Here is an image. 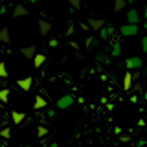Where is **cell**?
<instances>
[{"label": "cell", "mask_w": 147, "mask_h": 147, "mask_svg": "<svg viewBox=\"0 0 147 147\" xmlns=\"http://www.w3.org/2000/svg\"><path fill=\"white\" fill-rule=\"evenodd\" d=\"M118 142H121V144L131 142V134H119V136H118Z\"/></svg>", "instance_id": "44dd1931"}, {"label": "cell", "mask_w": 147, "mask_h": 147, "mask_svg": "<svg viewBox=\"0 0 147 147\" xmlns=\"http://www.w3.org/2000/svg\"><path fill=\"white\" fill-rule=\"evenodd\" d=\"M28 15H30V9H26L24 4H17V6L13 7V17H15V18L28 17Z\"/></svg>", "instance_id": "52a82bcc"}, {"label": "cell", "mask_w": 147, "mask_h": 147, "mask_svg": "<svg viewBox=\"0 0 147 147\" xmlns=\"http://www.w3.org/2000/svg\"><path fill=\"white\" fill-rule=\"evenodd\" d=\"M24 119H26V112H20V110H13L11 112V121L15 125H20Z\"/></svg>", "instance_id": "30bf717a"}, {"label": "cell", "mask_w": 147, "mask_h": 147, "mask_svg": "<svg viewBox=\"0 0 147 147\" xmlns=\"http://www.w3.org/2000/svg\"><path fill=\"white\" fill-rule=\"evenodd\" d=\"M0 136H2L4 140H7V138L11 136V129H9V127H4L2 131H0Z\"/></svg>", "instance_id": "d6986e66"}, {"label": "cell", "mask_w": 147, "mask_h": 147, "mask_svg": "<svg viewBox=\"0 0 147 147\" xmlns=\"http://www.w3.org/2000/svg\"><path fill=\"white\" fill-rule=\"evenodd\" d=\"M125 66L129 70H142V66H144V61H142V57H127L125 59Z\"/></svg>", "instance_id": "3957f363"}, {"label": "cell", "mask_w": 147, "mask_h": 147, "mask_svg": "<svg viewBox=\"0 0 147 147\" xmlns=\"http://www.w3.org/2000/svg\"><path fill=\"white\" fill-rule=\"evenodd\" d=\"M138 31H140V26L138 24H121L119 26V35L121 37H134Z\"/></svg>", "instance_id": "6da1fadb"}, {"label": "cell", "mask_w": 147, "mask_h": 147, "mask_svg": "<svg viewBox=\"0 0 147 147\" xmlns=\"http://www.w3.org/2000/svg\"><path fill=\"white\" fill-rule=\"evenodd\" d=\"M4 11H6V7H4V6H0V13H4Z\"/></svg>", "instance_id": "d6a6232c"}, {"label": "cell", "mask_w": 147, "mask_h": 147, "mask_svg": "<svg viewBox=\"0 0 147 147\" xmlns=\"http://www.w3.org/2000/svg\"><path fill=\"white\" fill-rule=\"evenodd\" d=\"M74 33V24L70 22V24H68V28H66V31H64V37H70Z\"/></svg>", "instance_id": "484cf974"}, {"label": "cell", "mask_w": 147, "mask_h": 147, "mask_svg": "<svg viewBox=\"0 0 147 147\" xmlns=\"http://www.w3.org/2000/svg\"><path fill=\"white\" fill-rule=\"evenodd\" d=\"M144 98H145V101H147V90H145V92H144Z\"/></svg>", "instance_id": "e575fe53"}, {"label": "cell", "mask_w": 147, "mask_h": 147, "mask_svg": "<svg viewBox=\"0 0 147 147\" xmlns=\"http://www.w3.org/2000/svg\"><path fill=\"white\" fill-rule=\"evenodd\" d=\"M30 2H31V4H35V2H39V0H30Z\"/></svg>", "instance_id": "d590c367"}, {"label": "cell", "mask_w": 147, "mask_h": 147, "mask_svg": "<svg viewBox=\"0 0 147 147\" xmlns=\"http://www.w3.org/2000/svg\"><path fill=\"white\" fill-rule=\"evenodd\" d=\"M17 86L20 90H24V92H30L31 86H33V79H31V77H22V79H17Z\"/></svg>", "instance_id": "8992f818"}, {"label": "cell", "mask_w": 147, "mask_h": 147, "mask_svg": "<svg viewBox=\"0 0 147 147\" xmlns=\"http://www.w3.org/2000/svg\"><path fill=\"white\" fill-rule=\"evenodd\" d=\"M142 52H144V53H147V35H144V37H142Z\"/></svg>", "instance_id": "cb8c5ba5"}, {"label": "cell", "mask_w": 147, "mask_h": 147, "mask_svg": "<svg viewBox=\"0 0 147 147\" xmlns=\"http://www.w3.org/2000/svg\"><path fill=\"white\" fill-rule=\"evenodd\" d=\"M11 40V37H9V28L7 26H4L2 30H0V42H9Z\"/></svg>", "instance_id": "5bb4252c"}, {"label": "cell", "mask_w": 147, "mask_h": 147, "mask_svg": "<svg viewBox=\"0 0 147 147\" xmlns=\"http://www.w3.org/2000/svg\"><path fill=\"white\" fill-rule=\"evenodd\" d=\"M86 24L90 26V30H94V31H101L105 28V18H94V17H90L88 20H86Z\"/></svg>", "instance_id": "277c9868"}, {"label": "cell", "mask_w": 147, "mask_h": 147, "mask_svg": "<svg viewBox=\"0 0 147 147\" xmlns=\"http://www.w3.org/2000/svg\"><path fill=\"white\" fill-rule=\"evenodd\" d=\"M7 99H9V88H2L0 90V101H2V103H7Z\"/></svg>", "instance_id": "e0dca14e"}, {"label": "cell", "mask_w": 147, "mask_h": 147, "mask_svg": "<svg viewBox=\"0 0 147 147\" xmlns=\"http://www.w3.org/2000/svg\"><path fill=\"white\" fill-rule=\"evenodd\" d=\"M127 22L129 24H140V13H138V9H129L127 11Z\"/></svg>", "instance_id": "ba28073f"}, {"label": "cell", "mask_w": 147, "mask_h": 147, "mask_svg": "<svg viewBox=\"0 0 147 147\" xmlns=\"http://www.w3.org/2000/svg\"><path fill=\"white\" fill-rule=\"evenodd\" d=\"M20 53H22V57H24V59H31V61H33V57L37 55V46L35 44L22 46V48H20Z\"/></svg>", "instance_id": "5b68a950"}, {"label": "cell", "mask_w": 147, "mask_h": 147, "mask_svg": "<svg viewBox=\"0 0 147 147\" xmlns=\"http://www.w3.org/2000/svg\"><path fill=\"white\" fill-rule=\"evenodd\" d=\"M142 26H144V30L147 31V20H145V24H142Z\"/></svg>", "instance_id": "836d02e7"}, {"label": "cell", "mask_w": 147, "mask_h": 147, "mask_svg": "<svg viewBox=\"0 0 147 147\" xmlns=\"http://www.w3.org/2000/svg\"><path fill=\"white\" fill-rule=\"evenodd\" d=\"M20 147H30V145H20Z\"/></svg>", "instance_id": "8d00e7d4"}, {"label": "cell", "mask_w": 147, "mask_h": 147, "mask_svg": "<svg viewBox=\"0 0 147 147\" xmlns=\"http://www.w3.org/2000/svg\"><path fill=\"white\" fill-rule=\"evenodd\" d=\"M50 147H59V145L55 144V142H52V144H50Z\"/></svg>", "instance_id": "1f68e13d"}, {"label": "cell", "mask_w": 147, "mask_h": 147, "mask_svg": "<svg viewBox=\"0 0 147 147\" xmlns=\"http://www.w3.org/2000/svg\"><path fill=\"white\" fill-rule=\"evenodd\" d=\"M142 77V70H132V81H138Z\"/></svg>", "instance_id": "d4e9b609"}, {"label": "cell", "mask_w": 147, "mask_h": 147, "mask_svg": "<svg viewBox=\"0 0 147 147\" xmlns=\"http://www.w3.org/2000/svg\"><path fill=\"white\" fill-rule=\"evenodd\" d=\"M144 17H145V20H147V2H145V6H144Z\"/></svg>", "instance_id": "4dcf8cb0"}, {"label": "cell", "mask_w": 147, "mask_h": 147, "mask_svg": "<svg viewBox=\"0 0 147 147\" xmlns=\"http://www.w3.org/2000/svg\"><path fill=\"white\" fill-rule=\"evenodd\" d=\"M127 0H114V11L116 13H119L121 9H125V6H127Z\"/></svg>", "instance_id": "9a60e30c"}, {"label": "cell", "mask_w": 147, "mask_h": 147, "mask_svg": "<svg viewBox=\"0 0 147 147\" xmlns=\"http://www.w3.org/2000/svg\"><path fill=\"white\" fill-rule=\"evenodd\" d=\"M131 86H132V72L127 70L125 76H123V90L129 92V90H131Z\"/></svg>", "instance_id": "8fae6325"}, {"label": "cell", "mask_w": 147, "mask_h": 147, "mask_svg": "<svg viewBox=\"0 0 147 147\" xmlns=\"http://www.w3.org/2000/svg\"><path fill=\"white\" fill-rule=\"evenodd\" d=\"M44 107H46V99L42 98V96H37L35 101H33V109L35 110H42Z\"/></svg>", "instance_id": "4fadbf2b"}, {"label": "cell", "mask_w": 147, "mask_h": 147, "mask_svg": "<svg viewBox=\"0 0 147 147\" xmlns=\"http://www.w3.org/2000/svg\"><path fill=\"white\" fill-rule=\"evenodd\" d=\"M48 44L52 46V48H55V46L59 44V40H57V39H50V42H48Z\"/></svg>", "instance_id": "f1b7e54d"}, {"label": "cell", "mask_w": 147, "mask_h": 147, "mask_svg": "<svg viewBox=\"0 0 147 147\" xmlns=\"http://www.w3.org/2000/svg\"><path fill=\"white\" fill-rule=\"evenodd\" d=\"M50 31H52V24H50L48 20H44V18H40L39 20V33L44 37V35H48Z\"/></svg>", "instance_id": "9c48e42d"}, {"label": "cell", "mask_w": 147, "mask_h": 147, "mask_svg": "<svg viewBox=\"0 0 147 147\" xmlns=\"http://www.w3.org/2000/svg\"><path fill=\"white\" fill-rule=\"evenodd\" d=\"M0 77H2V79H7L9 77V72L6 70V64L4 63H0Z\"/></svg>", "instance_id": "ac0fdd59"}, {"label": "cell", "mask_w": 147, "mask_h": 147, "mask_svg": "<svg viewBox=\"0 0 147 147\" xmlns=\"http://www.w3.org/2000/svg\"><path fill=\"white\" fill-rule=\"evenodd\" d=\"M147 144V140H145V138H142V140H138V144H136V147H144Z\"/></svg>", "instance_id": "83f0119b"}, {"label": "cell", "mask_w": 147, "mask_h": 147, "mask_svg": "<svg viewBox=\"0 0 147 147\" xmlns=\"http://www.w3.org/2000/svg\"><path fill=\"white\" fill-rule=\"evenodd\" d=\"M74 101H76V98H74L72 94H66V96H63V98L57 99V109L59 110H68L74 105Z\"/></svg>", "instance_id": "7a4b0ae2"}, {"label": "cell", "mask_w": 147, "mask_h": 147, "mask_svg": "<svg viewBox=\"0 0 147 147\" xmlns=\"http://www.w3.org/2000/svg\"><path fill=\"white\" fill-rule=\"evenodd\" d=\"M46 132H48V129H46V127H39V129H37V136H39V138L46 136Z\"/></svg>", "instance_id": "603a6c76"}, {"label": "cell", "mask_w": 147, "mask_h": 147, "mask_svg": "<svg viewBox=\"0 0 147 147\" xmlns=\"http://www.w3.org/2000/svg\"><path fill=\"white\" fill-rule=\"evenodd\" d=\"M94 44H98V39H96V37H88V39L85 40V46H86V48H90V46H94Z\"/></svg>", "instance_id": "ffe728a7"}, {"label": "cell", "mask_w": 147, "mask_h": 147, "mask_svg": "<svg viewBox=\"0 0 147 147\" xmlns=\"http://www.w3.org/2000/svg\"><path fill=\"white\" fill-rule=\"evenodd\" d=\"M110 55H112V57H119V55H121V46H119V42L112 44V48H110Z\"/></svg>", "instance_id": "2e32d148"}, {"label": "cell", "mask_w": 147, "mask_h": 147, "mask_svg": "<svg viewBox=\"0 0 147 147\" xmlns=\"http://www.w3.org/2000/svg\"><path fill=\"white\" fill-rule=\"evenodd\" d=\"M114 134H118V136L121 134V127H114Z\"/></svg>", "instance_id": "f546056e"}, {"label": "cell", "mask_w": 147, "mask_h": 147, "mask_svg": "<svg viewBox=\"0 0 147 147\" xmlns=\"http://www.w3.org/2000/svg\"><path fill=\"white\" fill-rule=\"evenodd\" d=\"M44 63H46V55L44 53H37L35 57H33V66L35 68H40Z\"/></svg>", "instance_id": "7c38bea8"}, {"label": "cell", "mask_w": 147, "mask_h": 147, "mask_svg": "<svg viewBox=\"0 0 147 147\" xmlns=\"http://www.w3.org/2000/svg\"><path fill=\"white\" fill-rule=\"evenodd\" d=\"M46 116H48V118H55V110L53 109H46Z\"/></svg>", "instance_id": "4316f807"}, {"label": "cell", "mask_w": 147, "mask_h": 147, "mask_svg": "<svg viewBox=\"0 0 147 147\" xmlns=\"http://www.w3.org/2000/svg\"><path fill=\"white\" fill-rule=\"evenodd\" d=\"M68 2H70L72 9H79L81 7V0H68Z\"/></svg>", "instance_id": "7402d4cb"}]
</instances>
